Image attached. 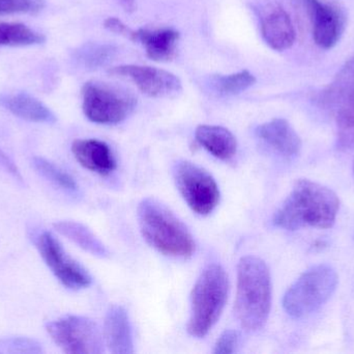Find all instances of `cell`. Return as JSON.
Masks as SVG:
<instances>
[{"label": "cell", "instance_id": "3957f363", "mask_svg": "<svg viewBox=\"0 0 354 354\" xmlns=\"http://www.w3.org/2000/svg\"><path fill=\"white\" fill-rule=\"evenodd\" d=\"M138 220L145 241L163 255L187 258L195 251V241L187 227L157 200L149 197L139 204Z\"/></svg>", "mask_w": 354, "mask_h": 354}, {"label": "cell", "instance_id": "2e32d148", "mask_svg": "<svg viewBox=\"0 0 354 354\" xmlns=\"http://www.w3.org/2000/svg\"><path fill=\"white\" fill-rule=\"evenodd\" d=\"M179 37L174 28H141L136 30L134 42L145 46L147 55L153 62H167L176 57Z\"/></svg>", "mask_w": 354, "mask_h": 354}, {"label": "cell", "instance_id": "277c9868", "mask_svg": "<svg viewBox=\"0 0 354 354\" xmlns=\"http://www.w3.org/2000/svg\"><path fill=\"white\" fill-rule=\"evenodd\" d=\"M229 281L224 268L208 265L194 285L187 332L203 338L216 324L228 299Z\"/></svg>", "mask_w": 354, "mask_h": 354}, {"label": "cell", "instance_id": "f546056e", "mask_svg": "<svg viewBox=\"0 0 354 354\" xmlns=\"http://www.w3.org/2000/svg\"><path fill=\"white\" fill-rule=\"evenodd\" d=\"M8 346L10 348H15V351L21 349L22 353H39V345L35 344V341L28 340V339H10L8 341Z\"/></svg>", "mask_w": 354, "mask_h": 354}, {"label": "cell", "instance_id": "603a6c76", "mask_svg": "<svg viewBox=\"0 0 354 354\" xmlns=\"http://www.w3.org/2000/svg\"><path fill=\"white\" fill-rule=\"evenodd\" d=\"M33 168L44 178L47 179L49 182L55 186L59 187L62 191L68 193H77L78 185L76 181L68 172H64L59 166H55L53 162L49 161L43 157H35L31 160Z\"/></svg>", "mask_w": 354, "mask_h": 354}, {"label": "cell", "instance_id": "ffe728a7", "mask_svg": "<svg viewBox=\"0 0 354 354\" xmlns=\"http://www.w3.org/2000/svg\"><path fill=\"white\" fill-rule=\"evenodd\" d=\"M354 87V58L345 64L332 83L320 94V105L336 112Z\"/></svg>", "mask_w": 354, "mask_h": 354}, {"label": "cell", "instance_id": "7a4b0ae2", "mask_svg": "<svg viewBox=\"0 0 354 354\" xmlns=\"http://www.w3.org/2000/svg\"><path fill=\"white\" fill-rule=\"evenodd\" d=\"M272 306V280L266 262L247 256L237 266L235 314L243 328L257 332L266 326Z\"/></svg>", "mask_w": 354, "mask_h": 354}, {"label": "cell", "instance_id": "8992f818", "mask_svg": "<svg viewBox=\"0 0 354 354\" xmlns=\"http://www.w3.org/2000/svg\"><path fill=\"white\" fill-rule=\"evenodd\" d=\"M83 112L91 122L115 125L126 120L136 106L128 91L100 81H88L82 87Z\"/></svg>", "mask_w": 354, "mask_h": 354}, {"label": "cell", "instance_id": "484cf974", "mask_svg": "<svg viewBox=\"0 0 354 354\" xmlns=\"http://www.w3.org/2000/svg\"><path fill=\"white\" fill-rule=\"evenodd\" d=\"M45 0H0V16L37 14L45 8Z\"/></svg>", "mask_w": 354, "mask_h": 354}, {"label": "cell", "instance_id": "ba28073f", "mask_svg": "<svg viewBox=\"0 0 354 354\" xmlns=\"http://www.w3.org/2000/svg\"><path fill=\"white\" fill-rule=\"evenodd\" d=\"M174 179L181 197L196 213L207 215L218 206V184L204 168L189 161H179L174 168Z\"/></svg>", "mask_w": 354, "mask_h": 354}, {"label": "cell", "instance_id": "5bb4252c", "mask_svg": "<svg viewBox=\"0 0 354 354\" xmlns=\"http://www.w3.org/2000/svg\"><path fill=\"white\" fill-rule=\"evenodd\" d=\"M72 152L77 161L91 172L107 176L116 168V160L107 143L99 139H77Z\"/></svg>", "mask_w": 354, "mask_h": 354}, {"label": "cell", "instance_id": "5b68a950", "mask_svg": "<svg viewBox=\"0 0 354 354\" xmlns=\"http://www.w3.org/2000/svg\"><path fill=\"white\" fill-rule=\"evenodd\" d=\"M338 274L330 266L317 265L301 274L286 291L283 308L293 318H303L317 311L336 291Z\"/></svg>", "mask_w": 354, "mask_h": 354}, {"label": "cell", "instance_id": "f1b7e54d", "mask_svg": "<svg viewBox=\"0 0 354 354\" xmlns=\"http://www.w3.org/2000/svg\"><path fill=\"white\" fill-rule=\"evenodd\" d=\"M0 170L10 175L15 180L23 182V177L18 166L1 149H0Z\"/></svg>", "mask_w": 354, "mask_h": 354}, {"label": "cell", "instance_id": "9c48e42d", "mask_svg": "<svg viewBox=\"0 0 354 354\" xmlns=\"http://www.w3.org/2000/svg\"><path fill=\"white\" fill-rule=\"evenodd\" d=\"M35 245L52 274L66 288L79 290L87 288L93 282L88 272L66 253L52 233L48 231L39 233Z\"/></svg>", "mask_w": 354, "mask_h": 354}, {"label": "cell", "instance_id": "4dcf8cb0", "mask_svg": "<svg viewBox=\"0 0 354 354\" xmlns=\"http://www.w3.org/2000/svg\"><path fill=\"white\" fill-rule=\"evenodd\" d=\"M126 12H133L136 10V0H115Z\"/></svg>", "mask_w": 354, "mask_h": 354}, {"label": "cell", "instance_id": "4316f807", "mask_svg": "<svg viewBox=\"0 0 354 354\" xmlns=\"http://www.w3.org/2000/svg\"><path fill=\"white\" fill-rule=\"evenodd\" d=\"M239 336L232 330H225L216 341L214 353L216 354L234 353L239 345Z\"/></svg>", "mask_w": 354, "mask_h": 354}, {"label": "cell", "instance_id": "cb8c5ba5", "mask_svg": "<svg viewBox=\"0 0 354 354\" xmlns=\"http://www.w3.org/2000/svg\"><path fill=\"white\" fill-rule=\"evenodd\" d=\"M255 82V76L249 71L243 70L234 74L218 75L214 77L212 85L218 94L229 96L247 91Z\"/></svg>", "mask_w": 354, "mask_h": 354}, {"label": "cell", "instance_id": "30bf717a", "mask_svg": "<svg viewBox=\"0 0 354 354\" xmlns=\"http://www.w3.org/2000/svg\"><path fill=\"white\" fill-rule=\"evenodd\" d=\"M111 76L130 79L139 91L153 98L174 97L183 91L180 79L174 73L155 67L122 64L108 71Z\"/></svg>", "mask_w": 354, "mask_h": 354}, {"label": "cell", "instance_id": "d6986e66", "mask_svg": "<svg viewBox=\"0 0 354 354\" xmlns=\"http://www.w3.org/2000/svg\"><path fill=\"white\" fill-rule=\"evenodd\" d=\"M54 228L58 233L76 243L79 247L84 249L87 253L100 258H106L109 256V251L103 242L87 227L80 222L62 220V222H55Z\"/></svg>", "mask_w": 354, "mask_h": 354}, {"label": "cell", "instance_id": "52a82bcc", "mask_svg": "<svg viewBox=\"0 0 354 354\" xmlns=\"http://www.w3.org/2000/svg\"><path fill=\"white\" fill-rule=\"evenodd\" d=\"M48 334L66 353L100 354L104 351V335L93 320L66 316L47 324Z\"/></svg>", "mask_w": 354, "mask_h": 354}, {"label": "cell", "instance_id": "4fadbf2b", "mask_svg": "<svg viewBox=\"0 0 354 354\" xmlns=\"http://www.w3.org/2000/svg\"><path fill=\"white\" fill-rule=\"evenodd\" d=\"M104 340L114 354L134 353L132 326L126 309L122 306H112L106 314L104 324Z\"/></svg>", "mask_w": 354, "mask_h": 354}, {"label": "cell", "instance_id": "9a60e30c", "mask_svg": "<svg viewBox=\"0 0 354 354\" xmlns=\"http://www.w3.org/2000/svg\"><path fill=\"white\" fill-rule=\"evenodd\" d=\"M256 134L264 143L285 157H295L301 149V141L288 121L274 118L260 125Z\"/></svg>", "mask_w": 354, "mask_h": 354}, {"label": "cell", "instance_id": "e0dca14e", "mask_svg": "<svg viewBox=\"0 0 354 354\" xmlns=\"http://www.w3.org/2000/svg\"><path fill=\"white\" fill-rule=\"evenodd\" d=\"M0 106L14 116L39 124H53L56 116L45 104L27 93L1 94Z\"/></svg>", "mask_w": 354, "mask_h": 354}, {"label": "cell", "instance_id": "ac0fdd59", "mask_svg": "<svg viewBox=\"0 0 354 354\" xmlns=\"http://www.w3.org/2000/svg\"><path fill=\"white\" fill-rule=\"evenodd\" d=\"M195 137L201 147L218 159L229 160L236 154V139L224 127L200 125L196 129Z\"/></svg>", "mask_w": 354, "mask_h": 354}, {"label": "cell", "instance_id": "7402d4cb", "mask_svg": "<svg viewBox=\"0 0 354 354\" xmlns=\"http://www.w3.org/2000/svg\"><path fill=\"white\" fill-rule=\"evenodd\" d=\"M45 41V35L22 23L0 22V47L41 45Z\"/></svg>", "mask_w": 354, "mask_h": 354}, {"label": "cell", "instance_id": "7c38bea8", "mask_svg": "<svg viewBox=\"0 0 354 354\" xmlns=\"http://www.w3.org/2000/svg\"><path fill=\"white\" fill-rule=\"evenodd\" d=\"M260 29L266 43L276 51L289 49L295 42V29L288 12L274 2L260 12Z\"/></svg>", "mask_w": 354, "mask_h": 354}, {"label": "cell", "instance_id": "d4e9b609", "mask_svg": "<svg viewBox=\"0 0 354 354\" xmlns=\"http://www.w3.org/2000/svg\"><path fill=\"white\" fill-rule=\"evenodd\" d=\"M115 52L112 46L91 44L79 50L77 58L87 69H97L108 64Z\"/></svg>", "mask_w": 354, "mask_h": 354}, {"label": "cell", "instance_id": "44dd1931", "mask_svg": "<svg viewBox=\"0 0 354 354\" xmlns=\"http://www.w3.org/2000/svg\"><path fill=\"white\" fill-rule=\"evenodd\" d=\"M337 147L342 151L354 150V87L336 112Z\"/></svg>", "mask_w": 354, "mask_h": 354}, {"label": "cell", "instance_id": "1f68e13d", "mask_svg": "<svg viewBox=\"0 0 354 354\" xmlns=\"http://www.w3.org/2000/svg\"><path fill=\"white\" fill-rule=\"evenodd\" d=\"M353 172H354V163H353Z\"/></svg>", "mask_w": 354, "mask_h": 354}, {"label": "cell", "instance_id": "8fae6325", "mask_svg": "<svg viewBox=\"0 0 354 354\" xmlns=\"http://www.w3.org/2000/svg\"><path fill=\"white\" fill-rule=\"evenodd\" d=\"M312 24L315 43L324 49H330L340 41L344 33L345 14L334 4L322 0H301Z\"/></svg>", "mask_w": 354, "mask_h": 354}, {"label": "cell", "instance_id": "6da1fadb", "mask_svg": "<svg viewBox=\"0 0 354 354\" xmlns=\"http://www.w3.org/2000/svg\"><path fill=\"white\" fill-rule=\"evenodd\" d=\"M340 201L332 189L301 179L290 195L274 213L272 222L278 228L295 231L299 229H330L338 215Z\"/></svg>", "mask_w": 354, "mask_h": 354}, {"label": "cell", "instance_id": "83f0119b", "mask_svg": "<svg viewBox=\"0 0 354 354\" xmlns=\"http://www.w3.org/2000/svg\"><path fill=\"white\" fill-rule=\"evenodd\" d=\"M104 26L108 30L111 31V33L122 35V37L134 42L136 30L130 28L128 25L124 24L120 19L115 18V17H110V18L106 19L105 22H104Z\"/></svg>", "mask_w": 354, "mask_h": 354}]
</instances>
